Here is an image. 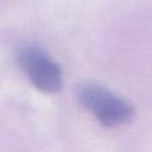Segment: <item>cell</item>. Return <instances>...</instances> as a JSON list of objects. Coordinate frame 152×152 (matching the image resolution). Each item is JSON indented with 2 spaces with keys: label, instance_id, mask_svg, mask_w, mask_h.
Here are the masks:
<instances>
[{
  "label": "cell",
  "instance_id": "6da1fadb",
  "mask_svg": "<svg viewBox=\"0 0 152 152\" xmlns=\"http://www.w3.org/2000/svg\"><path fill=\"white\" fill-rule=\"evenodd\" d=\"M79 100L105 127L120 126L134 116V107L127 100L96 84L84 86L79 92Z\"/></svg>",
  "mask_w": 152,
  "mask_h": 152
},
{
  "label": "cell",
  "instance_id": "7a4b0ae2",
  "mask_svg": "<svg viewBox=\"0 0 152 152\" xmlns=\"http://www.w3.org/2000/svg\"><path fill=\"white\" fill-rule=\"evenodd\" d=\"M19 61L37 89L43 92H56L61 87V71L59 66L40 48L28 45L19 53Z\"/></svg>",
  "mask_w": 152,
  "mask_h": 152
}]
</instances>
